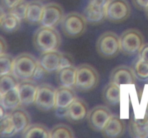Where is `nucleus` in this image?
Wrapping results in <instances>:
<instances>
[{"label":"nucleus","instance_id":"19","mask_svg":"<svg viewBox=\"0 0 148 138\" xmlns=\"http://www.w3.org/2000/svg\"><path fill=\"white\" fill-rule=\"evenodd\" d=\"M45 5L39 0L30 1L27 5V14L25 20L28 24L32 25L40 24Z\"/></svg>","mask_w":148,"mask_h":138},{"label":"nucleus","instance_id":"41","mask_svg":"<svg viewBox=\"0 0 148 138\" xmlns=\"http://www.w3.org/2000/svg\"><path fill=\"white\" fill-rule=\"evenodd\" d=\"M39 1H47V0H39Z\"/></svg>","mask_w":148,"mask_h":138},{"label":"nucleus","instance_id":"27","mask_svg":"<svg viewBox=\"0 0 148 138\" xmlns=\"http://www.w3.org/2000/svg\"><path fill=\"white\" fill-rule=\"evenodd\" d=\"M18 83L17 78L13 74V73L1 76V78H0V95L3 96L10 91L17 88Z\"/></svg>","mask_w":148,"mask_h":138},{"label":"nucleus","instance_id":"35","mask_svg":"<svg viewBox=\"0 0 148 138\" xmlns=\"http://www.w3.org/2000/svg\"><path fill=\"white\" fill-rule=\"evenodd\" d=\"M134 7L139 10L145 11L148 7V0H132Z\"/></svg>","mask_w":148,"mask_h":138},{"label":"nucleus","instance_id":"28","mask_svg":"<svg viewBox=\"0 0 148 138\" xmlns=\"http://www.w3.org/2000/svg\"><path fill=\"white\" fill-rule=\"evenodd\" d=\"M136 77L142 80L148 79V62L138 57L135 59L132 66Z\"/></svg>","mask_w":148,"mask_h":138},{"label":"nucleus","instance_id":"23","mask_svg":"<svg viewBox=\"0 0 148 138\" xmlns=\"http://www.w3.org/2000/svg\"><path fill=\"white\" fill-rule=\"evenodd\" d=\"M21 20L10 12L1 13L0 25L2 31L6 33H12L20 27Z\"/></svg>","mask_w":148,"mask_h":138},{"label":"nucleus","instance_id":"4","mask_svg":"<svg viewBox=\"0 0 148 138\" xmlns=\"http://www.w3.org/2000/svg\"><path fill=\"white\" fill-rule=\"evenodd\" d=\"M96 50L98 54L106 59L116 57L121 52L120 37L113 32H106L97 40Z\"/></svg>","mask_w":148,"mask_h":138},{"label":"nucleus","instance_id":"26","mask_svg":"<svg viewBox=\"0 0 148 138\" xmlns=\"http://www.w3.org/2000/svg\"><path fill=\"white\" fill-rule=\"evenodd\" d=\"M17 132L16 126L13 122L11 113L7 114L0 121V136L1 137H11Z\"/></svg>","mask_w":148,"mask_h":138},{"label":"nucleus","instance_id":"6","mask_svg":"<svg viewBox=\"0 0 148 138\" xmlns=\"http://www.w3.org/2000/svg\"><path fill=\"white\" fill-rule=\"evenodd\" d=\"M144 43V37L139 30L129 29L124 31L120 37L121 52L128 56L139 54L145 45Z\"/></svg>","mask_w":148,"mask_h":138},{"label":"nucleus","instance_id":"38","mask_svg":"<svg viewBox=\"0 0 148 138\" xmlns=\"http://www.w3.org/2000/svg\"><path fill=\"white\" fill-rule=\"evenodd\" d=\"M7 48V43H6V41L4 40V39L3 38V37H1V54L5 53Z\"/></svg>","mask_w":148,"mask_h":138},{"label":"nucleus","instance_id":"3","mask_svg":"<svg viewBox=\"0 0 148 138\" xmlns=\"http://www.w3.org/2000/svg\"><path fill=\"white\" fill-rule=\"evenodd\" d=\"M99 83V75L92 66L87 63L77 67L75 89L81 92L93 90Z\"/></svg>","mask_w":148,"mask_h":138},{"label":"nucleus","instance_id":"24","mask_svg":"<svg viewBox=\"0 0 148 138\" xmlns=\"http://www.w3.org/2000/svg\"><path fill=\"white\" fill-rule=\"evenodd\" d=\"M0 103L6 110L10 111H13L22 106L17 87L1 96Z\"/></svg>","mask_w":148,"mask_h":138},{"label":"nucleus","instance_id":"7","mask_svg":"<svg viewBox=\"0 0 148 138\" xmlns=\"http://www.w3.org/2000/svg\"><path fill=\"white\" fill-rule=\"evenodd\" d=\"M56 89L47 83L38 85L35 106L42 112H50L56 107Z\"/></svg>","mask_w":148,"mask_h":138},{"label":"nucleus","instance_id":"40","mask_svg":"<svg viewBox=\"0 0 148 138\" xmlns=\"http://www.w3.org/2000/svg\"><path fill=\"white\" fill-rule=\"evenodd\" d=\"M145 12L146 16H147V19H148V7H147V9H146V10H145Z\"/></svg>","mask_w":148,"mask_h":138},{"label":"nucleus","instance_id":"39","mask_svg":"<svg viewBox=\"0 0 148 138\" xmlns=\"http://www.w3.org/2000/svg\"><path fill=\"white\" fill-rule=\"evenodd\" d=\"M0 111H1V114H0V118H2L4 117V116H5L6 114H7V113H6V109H4V107H3L2 106H0Z\"/></svg>","mask_w":148,"mask_h":138},{"label":"nucleus","instance_id":"32","mask_svg":"<svg viewBox=\"0 0 148 138\" xmlns=\"http://www.w3.org/2000/svg\"><path fill=\"white\" fill-rule=\"evenodd\" d=\"M73 64L74 61L72 56L69 54H68V53H62L60 60V66H59V69L73 66Z\"/></svg>","mask_w":148,"mask_h":138},{"label":"nucleus","instance_id":"1","mask_svg":"<svg viewBox=\"0 0 148 138\" xmlns=\"http://www.w3.org/2000/svg\"><path fill=\"white\" fill-rule=\"evenodd\" d=\"M33 45L40 53L58 50L62 43L59 32L55 27L41 26L33 34Z\"/></svg>","mask_w":148,"mask_h":138},{"label":"nucleus","instance_id":"36","mask_svg":"<svg viewBox=\"0 0 148 138\" xmlns=\"http://www.w3.org/2000/svg\"><path fill=\"white\" fill-rule=\"evenodd\" d=\"M110 0H90V4L103 8H106L107 4Z\"/></svg>","mask_w":148,"mask_h":138},{"label":"nucleus","instance_id":"31","mask_svg":"<svg viewBox=\"0 0 148 138\" xmlns=\"http://www.w3.org/2000/svg\"><path fill=\"white\" fill-rule=\"evenodd\" d=\"M27 5H28V3L25 0H23L20 3H18L17 5L14 6L8 12H10L15 15L20 20H24L26 18Z\"/></svg>","mask_w":148,"mask_h":138},{"label":"nucleus","instance_id":"25","mask_svg":"<svg viewBox=\"0 0 148 138\" xmlns=\"http://www.w3.org/2000/svg\"><path fill=\"white\" fill-rule=\"evenodd\" d=\"M22 137L25 138H50V131L44 125L33 124L25 129L22 133Z\"/></svg>","mask_w":148,"mask_h":138},{"label":"nucleus","instance_id":"37","mask_svg":"<svg viewBox=\"0 0 148 138\" xmlns=\"http://www.w3.org/2000/svg\"><path fill=\"white\" fill-rule=\"evenodd\" d=\"M139 57L148 62V43L144 45L143 47H142L140 53H139Z\"/></svg>","mask_w":148,"mask_h":138},{"label":"nucleus","instance_id":"8","mask_svg":"<svg viewBox=\"0 0 148 138\" xmlns=\"http://www.w3.org/2000/svg\"><path fill=\"white\" fill-rule=\"evenodd\" d=\"M131 14V7L127 0H110L106 7V19L112 23H121Z\"/></svg>","mask_w":148,"mask_h":138},{"label":"nucleus","instance_id":"18","mask_svg":"<svg viewBox=\"0 0 148 138\" xmlns=\"http://www.w3.org/2000/svg\"><path fill=\"white\" fill-rule=\"evenodd\" d=\"M83 16L88 23L98 25L106 19V8L94 6L89 3L84 10Z\"/></svg>","mask_w":148,"mask_h":138},{"label":"nucleus","instance_id":"14","mask_svg":"<svg viewBox=\"0 0 148 138\" xmlns=\"http://www.w3.org/2000/svg\"><path fill=\"white\" fill-rule=\"evenodd\" d=\"M136 76L132 68L127 66H119L111 71L110 82L121 86V84H134Z\"/></svg>","mask_w":148,"mask_h":138},{"label":"nucleus","instance_id":"17","mask_svg":"<svg viewBox=\"0 0 148 138\" xmlns=\"http://www.w3.org/2000/svg\"><path fill=\"white\" fill-rule=\"evenodd\" d=\"M77 68L75 66L63 68L56 71V80L59 86L75 89Z\"/></svg>","mask_w":148,"mask_h":138},{"label":"nucleus","instance_id":"20","mask_svg":"<svg viewBox=\"0 0 148 138\" xmlns=\"http://www.w3.org/2000/svg\"><path fill=\"white\" fill-rule=\"evenodd\" d=\"M128 129L132 137L148 138V117L143 119L132 118L129 124Z\"/></svg>","mask_w":148,"mask_h":138},{"label":"nucleus","instance_id":"10","mask_svg":"<svg viewBox=\"0 0 148 138\" xmlns=\"http://www.w3.org/2000/svg\"><path fill=\"white\" fill-rule=\"evenodd\" d=\"M64 17V9L60 4L54 2L49 3L44 7L40 25L56 27L62 22Z\"/></svg>","mask_w":148,"mask_h":138},{"label":"nucleus","instance_id":"30","mask_svg":"<svg viewBox=\"0 0 148 138\" xmlns=\"http://www.w3.org/2000/svg\"><path fill=\"white\" fill-rule=\"evenodd\" d=\"M14 58L10 54L3 53L0 55V75L10 74L13 72Z\"/></svg>","mask_w":148,"mask_h":138},{"label":"nucleus","instance_id":"12","mask_svg":"<svg viewBox=\"0 0 148 138\" xmlns=\"http://www.w3.org/2000/svg\"><path fill=\"white\" fill-rule=\"evenodd\" d=\"M88 106L86 102L81 99L77 98L66 110L65 117L72 124H79L88 118Z\"/></svg>","mask_w":148,"mask_h":138},{"label":"nucleus","instance_id":"2","mask_svg":"<svg viewBox=\"0 0 148 138\" xmlns=\"http://www.w3.org/2000/svg\"><path fill=\"white\" fill-rule=\"evenodd\" d=\"M38 63V60L33 55L21 53L14 58L12 73L18 80H33Z\"/></svg>","mask_w":148,"mask_h":138},{"label":"nucleus","instance_id":"21","mask_svg":"<svg viewBox=\"0 0 148 138\" xmlns=\"http://www.w3.org/2000/svg\"><path fill=\"white\" fill-rule=\"evenodd\" d=\"M102 98L103 101L109 106H116L119 104L121 99L120 86L109 82L103 89Z\"/></svg>","mask_w":148,"mask_h":138},{"label":"nucleus","instance_id":"22","mask_svg":"<svg viewBox=\"0 0 148 138\" xmlns=\"http://www.w3.org/2000/svg\"><path fill=\"white\" fill-rule=\"evenodd\" d=\"M11 115L18 133H23L25 129L30 124V114L27 111L20 106L12 111Z\"/></svg>","mask_w":148,"mask_h":138},{"label":"nucleus","instance_id":"9","mask_svg":"<svg viewBox=\"0 0 148 138\" xmlns=\"http://www.w3.org/2000/svg\"><path fill=\"white\" fill-rule=\"evenodd\" d=\"M111 116L112 114L108 107L99 105L89 111L87 121L92 130L101 132Z\"/></svg>","mask_w":148,"mask_h":138},{"label":"nucleus","instance_id":"5","mask_svg":"<svg viewBox=\"0 0 148 138\" xmlns=\"http://www.w3.org/2000/svg\"><path fill=\"white\" fill-rule=\"evenodd\" d=\"M87 24L88 22L83 15L72 12L64 15L61 22V27L66 37L76 38L82 36L85 32Z\"/></svg>","mask_w":148,"mask_h":138},{"label":"nucleus","instance_id":"33","mask_svg":"<svg viewBox=\"0 0 148 138\" xmlns=\"http://www.w3.org/2000/svg\"><path fill=\"white\" fill-rule=\"evenodd\" d=\"M21 1L23 0H1V8L5 11L10 12Z\"/></svg>","mask_w":148,"mask_h":138},{"label":"nucleus","instance_id":"16","mask_svg":"<svg viewBox=\"0 0 148 138\" xmlns=\"http://www.w3.org/2000/svg\"><path fill=\"white\" fill-rule=\"evenodd\" d=\"M62 53L56 50L45 52L40 54L38 63L48 73L56 72L59 68Z\"/></svg>","mask_w":148,"mask_h":138},{"label":"nucleus","instance_id":"13","mask_svg":"<svg viewBox=\"0 0 148 138\" xmlns=\"http://www.w3.org/2000/svg\"><path fill=\"white\" fill-rule=\"evenodd\" d=\"M17 89L22 106H28L34 104L38 89V85L34 80H21L19 82Z\"/></svg>","mask_w":148,"mask_h":138},{"label":"nucleus","instance_id":"34","mask_svg":"<svg viewBox=\"0 0 148 138\" xmlns=\"http://www.w3.org/2000/svg\"><path fill=\"white\" fill-rule=\"evenodd\" d=\"M48 73V72L40 66L38 63V66L37 69H36V72H35V74L33 76V80H41L43 78L46 77V74Z\"/></svg>","mask_w":148,"mask_h":138},{"label":"nucleus","instance_id":"11","mask_svg":"<svg viewBox=\"0 0 148 138\" xmlns=\"http://www.w3.org/2000/svg\"><path fill=\"white\" fill-rule=\"evenodd\" d=\"M76 99V93L73 88L59 86L56 89L55 107L57 115H62L65 116L67 109Z\"/></svg>","mask_w":148,"mask_h":138},{"label":"nucleus","instance_id":"15","mask_svg":"<svg viewBox=\"0 0 148 138\" xmlns=\"http://www.w3.org/2000/svg\"><path fill=\"white\" fill-rule=\"evenodd\" d=\"M125 131V122L119 116L112 115L101 132L105 137L116 138L122 136Z\"/></svg>","mask_w":148,"mask_h":138},{"label":"nucleus","instance_id":"29","mask_svg":"<svg viewBox=\"0 0 148 138\" xmlns=\"http://www.w3.org/2000/svg\"><path fill=\"white\" fill-rule=\"evenodd\" d=\"M75 134L69 126L59 124L50 130V138H73Z\"/></svg>","mask_w":148,"mask_h":138}]
</instances>
